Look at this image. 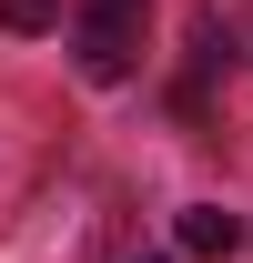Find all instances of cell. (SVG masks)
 I'll return each instance as SVG.
<instances>
[{
	"instance_id": "7a4b0ae2",
	"label": "cell",
	"mask_w": 253,
	"mask_h": 263,
	"mask_svg": "<svg viewBox=\"0 0 253 263\" xmlns=\"http://www.w3.org/2000/svg\"><path fill=\"white\" fill-rule=\"evenodd\" d=\"M172 233H183V253H203V263H213V253H233V243H243V213H223V202H192Z\"/></svg>"
},
{
	"instance_id": "277c9868",
	"label": "cell",
	"mask_w": 253,
	"mask_h": 263,
	"mask_svg": "<svg viewBox=\"0 0 253 263\" xmlns=\"http://www.w3.org/2000/svg\"><path fill=\"white\" fill-rule=\"evenodd\" d=\"M213 10H223V21H233L243 41H253V0H213Z\"/></svg>"
},
{
	"instance_id": "3957f363",
	"label": "cell",
	"mask_w": 253,
	"mask_h": 263,
	"mask_svg": "<svg viewBox=\"0 0 253 263\" xmlns=\"http://www.w3.org/2000/svg\"><path fill=\"white\" fill-rule=\"evenodd\" d=\"M61 0H0V31H51Z\"/></svg>"
},
{
	"instance_id": "6da1fadb",
	"label": "cell",
	"mask_w": 253,
	"mask_h": 263,
	"mask_svg": "<svg viewBox=\"0 0 253 263\" xmlns=\"http://www.w3.org/2000/svg\"><path fill=\"white\" fill-rule=\"evenodd\" d=\"M142 41H152V0H81L71 61H81V81H132L142 71Z\"/></svg>"
}]
</instances>
